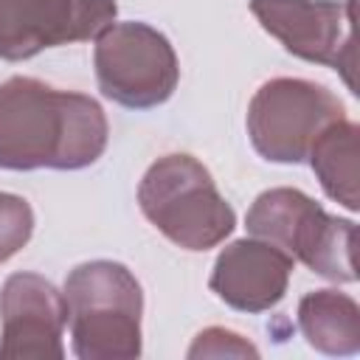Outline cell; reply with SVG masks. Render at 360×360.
I'll list each match as a JSON object with an SVG mask.
<instances>
[{
  "label": "cell",
  "instance_id": "12",
  "mask_svg": "<svg viewBox=\"0 0 360 360\" xmlns=\"http://www.w3.org/2000/svg\"><path fill=\"white\" fill-rule=\"evenodd\" d=\"M357 135L360 127L349 118L329 124L307 152V160L329 200L346 211L360 208L357 197Z\"/></svg>",
  "mask_w": 360,
  "mask_h": 360
},
{
  "label": "cell",
  "instance_id": "8",
  "mask_svg": "<svg viewBox=\"0 0 360 360\" xmlns=\"http://www.w3.org/2000/svg\"><path fill=\"white\" fill-rule=\"evenodd\" d=\"M115 14V0H0V59L22 62L45 48L96 39Z\"/></svg>",
  "mask_w": 360,
  "mask_h": 360
},
{
  "label": "cell",
  "instance_id": "1",
  "mask_svg": "<svg viewBox=\"0 0 360 360\" xmlns=\"http://www.w3.org/2000/svg\"><path fill=\"white\" fill-rule=\"evenodd\" d=\"M110 141L104 107L34 76L0 84V169L76 172L93 166Z\"/></svg>",
  "mask_w": 360,
  "mask_h": 360
},
{
  "label": "cell",
  "instance_id": "6",
  "mask_svg": "<svg viewBox=\"0 0 360 360\" xmlns=\"http://www.w3.org/2000/svg\"><path fill=\"white\" fill-rule=\"evenodd\" d=\"M340 118H346V107L329 87L298 76H276L253 93L245 124L253 149L264 160L301 163L315 138Z\"/></svg>",
  "mask_w": 360,
  "mask_h": 360
},
{
  "label": "cell",
  "instance_id": "2",
  "mask_svg": "<svg viewBox=\"0 0 360 360\" xmlns=\"http://www.w3.org/2000/svg\"><path fill=\"white\" fill-rule=\"evenodd\" d=\"M70 352L79 360H135L143 352V290L135 273L112 259L76 264L62 287Z\"/></svg>",
  "mask_w": 360,
  "mask_h": 360
},
{
  "label": "cell",
  "instance_id": "11",
  "mask_svg": "<svg viewBox=\"0 0 360 360\" xmlns=\"http://www.w3.org/2000/svg\"><path fill=\"white\" fill-rule=\"evenodd\" d=\"M298 329L304 340L332 357L360 352V307L340 290H312L298 301Z\"/></svg>",
  "mask_w": 360,
  "mask_h": 360
},
{
  "label": "cell",
  "instance_id": "14",
  "mask_svg": "<svg viewBox=\"0 0 360 360\" xmlns=\"http://www.w3.org/2000/svg\"><path fill=\"white\" fill-rule=\"evenodd\" d=\"M186 354L188 357H222V354L225 357H248V354L259 357V349L239 332H231L225 326H208L194 338Z\"/></svg>",
  "mask_w": 360,
  "mask_h": 360
},
{
  "label": "cell",
  "instance_id": "9",
  "mask_svg": "<svg viewBox=\"0 0 360 360\" xmlns=\"http://www.w3.org/2000/svg\"><path fill=\"white\" fill-rule=\"evenodd\" d=\"M68 304L39 273H11L0 287V357H65Z\"/></svg>",
  "mask_w": 360,
  "mask_h": 360
},
{
  "label": "cell",
  "instance_id": "7",
  "mask_svg": "<svg viewBox=\"0 0 360 360\" xmlns=\"http://www.w3.org/2000/svg\"><path fill=\"white\" fill-rule=\"evenodd\" d=\"M250 14L287 53L340 70L352 87L354 0H250Z\"/></svg>",
  "mask_w": 360,
  "mask_h": 360
},
{
  "label": "cell",
  "instance_id": "10",
  "mask_svg": "<svg viewBox=\"0 0 360 360\" xmlns=\"http://www.w3.org/2000/svg\"><path fill=\"white\" fill-rule=\"evenodd\" d=\"M292 270L295 259L281 248L256 236H245L219 250L208 287L231 309L259 315L284 298Z\"/></svg>",
  "mask_w": 360,
  "mask_h": 360
},
{
  "label": "cell",
  "instance_id": "4",
  "mask_svg": "<svg viewBox=\"0 0 360 360\" xmlns=\"http://www.w3.org/2000/svg\"><path fill=\"white\" fill-rule=\"evenodd\" d=\"M245 228L329 281H357L352 259L354 222L326 214L301 188L278 186L262 191L245 214Z\"/></svg>",
  "mask_w": 360,
  "mask_h": 360
},
{
  "label": "cell",
  "instance_id": "5",
  "mask_svg": "<svg viewBox=\"0 0 360 360\" xmlns=\"http://www.w3.org/2000/svg\"><path fill=\"white\" fill-rule=\"evenodd\" d=\"M93 42V68L104 98L129 110H152L177 90L180 62L174 45L149 22H112Z\"/></svg>",
  "mask_w": 360,
  "mask_h": 360
},
{
  "label": "cell",
  "instance_id": "13",
  "mask_svg": "<svg viewBox=\"0 0 360 360\" xmlns=\"http://www.w3.org/2000/svg\"><path fill=\"white\" fill-rule=\"evenodd\" d=\"M34 233V211L25 197L0 191V264L20 253Z\"/></svg>",
  "mask_w": 360,
  "mask_h": 360
},
{
  "label": "cell",
  "instance_id": "3",
  "mask_svg": "<svg viewBox=\"0 0 360 360\" xmlns=\"http://www.w3.org/2000/svg\"><path fill=\"white\" fill-rule=\"evenodd\" d=\"M138 205L169 242L191 253L222 245L236 228V214L211 172L186 152L163 155L143 172Z\"/></svg>",
  "mask_w": 360,
  "mask_h": 360
}]
</instances>
